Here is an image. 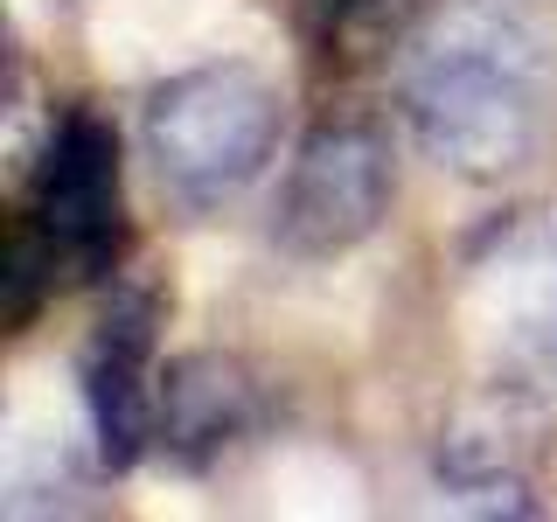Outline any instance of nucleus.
<instances>
[{"instance_id":"obj_1","label":"nucleus","mask_w":557,"mask_h":522,"mask_svg":"<svg viewBox=\"0 0 557 522\" xmlns=\"http://www.w3.org/2000/svg\"><path fill=\"white\" fill-rule=\"evenodd\" d=\"M550 42L509 0H446L397 57V112L418 153L460 182L522 174L550 133Z\"/></svg>"},{"instance_id":"obj_2","label":"nucleus","mask_w":557,"mask_h":522,"mask_svg":"<svg viewBox=\"0 0 557 522\" xmlns=\"http://www.w3.org/2000/svg\"><path fill=\"white\" fill-rule=\"evenodd\" d=\"M126 251V182H119V133L98 112L70 104L49 126L8 237V321L22 327L49 293L104 278Z\"/></svg>"},{"instance_id":"obj_3","label":"nucleus","mask_w":557,"mask_h":522,"mask_svg":"<svg viewBox=\"0 0 557 522\" xmlns=\"http://www.w3.org/2000/svg\"><path fill=\"white\" fill-rule=\"evenodd\" d=\"M286 91L272 70L216 57L174 70L139 104V147L182 209H223L278 161Z\"/></svg>"},{"instance_id":"obj_4","label":"nucleus","mask_w":557,"mask_h":522,"mask_svg":"<svg viewBox=\"0 0 557 522\" xmlns=\"http://www.w3.org/2000/svg\"><path fill=\"white\" fill-rule=\"evenodd\" d=\"M397 202V161L391 139L370 119H321L286 174L272 188V251L293 265H327V258L362 251Z\"/></svg>"},{"instance_id":"obj_5","label":"nucleus","mask_w":557,"mask_h":522,"mask_svg":"<svg viewBox=\"0 0 557 522\" xmlns=\"http://www.w3.org/2000/svg\"><path fill=\"white\" fill-rule=\"evenodd\" d=\"M153 321H161L153 293H119L84 348V418H91L98 460L112 474H126L161 425V335H153Z\"/></svg>"},{"instance_id":"obj_6","label":"nucleus","mask_w":557,"mask_h":522,"mask_svg":"<svg viewBox=\"0 0 557 522\" xmlns=\"http://www.w3.org/2000/svg\"><path fill=\"white\" fill-rule=\"evenodd\" d=\"M265 418V390L237 356H182L161 370V439L182 467H216Z\"/></svg>"},{"instance_id":"obj_7","label":"nucleus","mask_w":557,"mask_h":522,"mask_svg":"<svg viewBox=\"0 0 557 522\" xmlns=\"http://www.w3.org/2000/svg\"><path fill=\"white\" fill-rule=\"evenodd\" d=\"M440 487L481 515H536V487L502 425H453L440 439Z\"/></svg>"},{"instance_id":"obj_8","label":"nucleus","mask_w":557,"mask_h":522,"mask_svg":"<svg viewBox=\"0 0 557 522\" xmlns=\"http://www.w3.org/2000/svg\"><path fill=\"white\" fill-rule=\"evenodd\" d=\"M391 8V0H300V14H307V28L313 35H348V28H362V22H376V14Z\"/></svg>"},{"instance_id":"obj_9","label":"nucleus","mask_w":557,"mask_h":522,"mask_svg":"<svg viewBox=\"0 0 557 522\" xmlns=\"http://www.w3.org/2000/svg\"><path fill=\"white\" fill-rule=\"evenodd\" d=\"M530 341H536V356L557 370V258H550V278H544V293H536V313H530Z\"/></svg>"}]
</instances>
